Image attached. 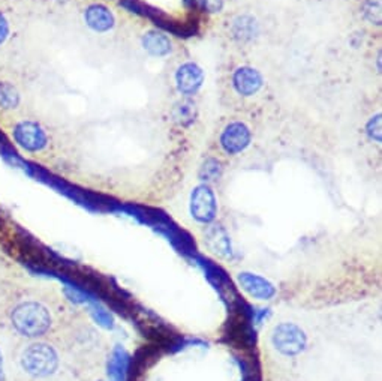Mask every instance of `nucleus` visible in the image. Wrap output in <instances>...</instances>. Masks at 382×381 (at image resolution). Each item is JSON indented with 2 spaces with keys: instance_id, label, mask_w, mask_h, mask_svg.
<instances>
[{
  "instance_id": "obj_16",
  "label": "nucleus",
  "mask_w": 382,
  "mask_h": 381,
  "mask_svg": "<svg viewBox=\"0 0 382 381\" xmlns=\"http://www.w3.org/2000/svg\"><path fill=\"white\" fill-rule=\"evenodd\" d=\"M173 117L182 125H187L195 120V104L183 101L177 104L173 110Z\"/></svg>"
},
{
  "instance_id": "obj_21",
  "label": "nucleus",
  "mask_w": 382,
  "mask_h": 381,
  "mask_svg": "<svg viewBox=\"0 0 382 381\" xmlns=\"http://www.w3.org/2000/svg\"><path fill=\"white\" fill-rule=\"evenodd\" d=\"M243 370V380L241 381H261V374L259 368L252 362H241Z\"/></svg>"
},
{
  "instance_id": "obj_9",
  "label": "nucleus",
  "mask_w": 382,
  "mask_h": 381,
  "mask_svg": "<svg viewBox=\"0 0 382 381\" xmlns=\"http://www.w3.org/2000/svg\"><path fill=\"white\" fill-rule=\"evenodd\" d=\"M84 21L93 32L98 33H105L108 31H111L116 24L113 12L101 4L90 5L84 11Z\"/></svg>"
},
{
  "instance_id": "obj_2",
  "label": "nucleus",
  "mask_w": 382,
  "mask_h": 381,
  "mask_svg": "<svg viewBox=\"0 0 382 381\" xmlns=\"http://www.w3.org/2000/svg\"><path fill=\"white\" fill-rule=\"evenodd\" d=\"M20 365L26 374L43 378L56 372L59 366V356L56 350L48 344L35 343L23 350Z\"/></svg>"
},
{
  "instance_id": "obj_13",
  "label": "nucleus",
  "mask_w": 382,
  "mask_h": 381,
  "mask_svg": "<svg viewBox=\"0 0 382 381\" xmlns=\"http://www.w3.org/2000/svg\"><path fill=\"white\" fill-rule=\"evenodd\" d=\"M129 362L131 358L128 355V351L121 347H117L113 353V356L108 362V374H110L114 381H125L126 372L129 370Z\"/></svg>"
},
{
  "instance_id": "obj_3",
  "label": "nucleus",
  "mask_w": 382,
  "mask_h": 381,
  "mask_svg": "<svg viewBox=\"0 0 382 381\" xmlns=\"http://www.w3.org/2000/svg\"><path fill=\"white\" fill-rule=\"evenodd\" d=\"M12 137L26 152H40L48 144L45 129L35 120H21L13 127Z\"/></svg>"
},
{
  "instance_id": "obj_19",
  "label": "nucleus",
  "mask_w": 382,
  "mask_h": 381,
  "mask_svg": "<svg viewBox=\"0 0 382 381\" xmlns=\"http://www.w3.org/2000/svg\"><path fill=\"white\" fill-rule=\"evenodd\" d=\"M363 14L367 21L379 26L381 24V0H366Z\"/></svg>"
},
{
  "instance_id": "obj_18",
  "label": "nucleus",
  "mask_w": 382,
  "mask_h": 381,
  "mask_svg": "<svg viewBox=\"0 0 382 381\" xmlns=\"http://www.w3.org/2000/svg\"><path fill=\"white\" fill-rule=\"evenodd\" d=\"M221 173H222L221 162L217 159L209 158L206 162H204L201 170H200V178H201V181L210 182V181H216L217 178H219Z\"/></svg>"
},
{
  "instance_id": "obj_5",
  "label": "nucleus",
  "mask_w": 382,
  "mask_h": 381,
  "mask_svg": "<svg viewBox=\"0 0 382 381\" xmlns=\"http://www.w3.org/2000/svg\"><path fill=\"white\" fill-rule=\"evenodd\" d=\"M216 198L210 186L200 185L190 195V213L197 221L209 224L216 218Z\"/></svg>"
},
{
  "instance_id": "obj_10",
  "label": "nucleus",
  "mask_w": 382,
  "mask_h": 381,
  "mask_svg": "<svg viewBox=\"0 0 382 381\" xmlns=\"http://www.w3.org/2000/svg\"><path fill=\"white\" fill-rule=\"evenodd\" d=\"M160 355H162V348L158 344H152V345L140 348L138 351H136L133 359H131L128 372H131V377L136 380L160 358Z\"/></svg>"
},
{
  "instance_id": "obj_23",
  "label": "nucleus",
  "mask_w": 382,
  "mask_h": 381,
  "mask_svg": "<svg viewBox=\"0 0 382 381\" xmlns=\"http://www.w3.org/2000/svg\"><path fill=\"white\" fill-rule=\"evenodd\" d=\"M198 5L207 12H221L224 8V0H197Z\"/></svg>"
},
{
  "instance_id": "obj_8",
  "label": "nucleus",
  "mask_w": 382,
  "mask_h": 381,
  "mask_svg": "<svg viewBox=\"0 0 382 381\" xmlns=\"http://www.w3.org/2000/svg\"><path fill=\"white\" fill-rule=\"evenodd\" d=\"M264 85L263 75L252 66H240L233 74V86L244 98H249L261 90Z\"/></svg>"
},
{
  "instance_id": "obj_1",
  "label": "nucleus",
  "mask_w": 382,
  "mask_h": 381,
  "mask_svg": "<svg viewBox=\"0 0 382 381\" xmlns=\"http://www.w3.org/2000/svg\"><path fill=\"white\" fill-rule=\"evenodd\" d=\"M12 328L21 336L38 338L48 332L51 316L47 306L35 301L18 304L11 312Z\"/></svg>"
},
{
  "instance_id": "obj_14",
  "label": "nucleus",
  "mask_w": 382,
  "mask_h": 381,
  "mask_svg": "<svg viewBox=\"0 0 382 381\" xmlns=\"http://www.w3.org/2000/svg\"><path fill=\"white\" fill-rule=\"evenodd\" d=\"M20 105V93L11 83L0 81V108L2 110H16Z\"/></svg>"
},
{
  "instance_id": "obj_24",
  "label": "nucleus",
  "mask_w": 382,
  "mask_h": 381,
  "mask_svg": "<svg viewBox=\"0 0 382 381\" xmlns=\"http://www.w3.org/2000/svg\"><path fill=\"white\" fill-rule=\"evenodd\" d=\"M9 32H11L9 20L6 18V16L4 12H0V45L5 44V41L9 36Z\"/></svg>"
},
{
  "instance_id": "obj_15",
  "label": "nucleus",
  "mask_w": 382,
  "mask_h": 381,
  "mask_svg": "<svg viewBox=\"0 0 382 381\" xmlns=\"http://www.w3.org/2000/svg\"><path fill=\"white\" fill-rule=\"evenodd\" d=\"M209 242L213 247V249L216 252H219L222 255H229L231 254V245H229V239L227 236L225 231L221 227H214L210 230L209 233Z\"/></svg>"
},
{
  "instance_id": "obj_11",
  "label": "nucleus",
  "mask_w": 382,
  "mask_h": 381,
  "mask_svg": "<svg viewBox=\"0 0 382 381\" xmlns=\"http://www.w3.org/2000/svg\"><path fill=\"white\" fill-rule=\"evenodd\" d=\"M239 282L244 291L255 299H261V301H268L276 293L271 282L253 274H240Z\"/></svg>"
},
{
  "instance_id": "obj_12",
  "label": "nucleus",
  "mask_w": 382,
  "mask_h": 381,
  "mask_svg": "<svg viewBox=\"0 0 382 381\" xmlns=\"http://www.w3.org/2000/svg\"><path fill=\"white\" fill-rule=\"evenodd\" d=\"M141 43H143L144 50L150 54V56H155V58L168 56V54L173 51L171 39L165 33L158 32V31H148L147 33H144Z\"/></svg>"
},
{
  "instance_id": "obj_25",
  "label": "nucleus",
  "mask_w": 382,
  "mask_h": 381,
  "mask_svg": "<svg viewBox=\"0 0 382 381\" xmlns=\"http://www.w3.org/2000/svg\"><path fill=\"white\" fill-rule=\"evenodd\" d=\"M4 378V356H2V351H0V380Z\"/></svg>"
},
{
  "instance_id": "obj_20",
  "label": "nucleus",
  "mask_w": 382,
  "mask_h": 381,
  "mask_svg": "<svg viewBox=\"0 0 382 381\" xmlns=\"http://www.w3.org/2000/svg\"><path fill=\"white\" fill-rule=\"evenodd\" d=\"M366 134L369 135V139L373 141L381 143L382 141V116L376 114L373 116L366 125Z\"/></svg>"
},
{
  "instance_id": "obj_6",
  "label": "nucleus",
  "mask_w": 382,
  "mask_h": 381,
  "mask_svg": "<svg viewBox=\"0 0 382 381\" xmlns=\"http://www.w3.org/2000/svg\"><path fill=\"white\" fill-rule=\"evenodd\" d=\"M251 129L243 122H233L225 127L221 135V147L228 155H237L243 152L251 143Z\"/></svg>"
},
{
  "instance_id": "obj_4",
  "label": "nucleus",
  "mask_w": 382,
  "mask_h": 381,
  "mask_svg": "<svg viewBox=\"0 0 382 381\" xmlns=\"http://www.w3.org/2000/svg\"><path fill=\"white\" fill-rule=\"evenodd\" d=\"M273 344L285 356H295L306 347V335L295 324L283 323L273 331Z\"/></svg>"
},
{
  "instance_id": "obj_26",
  "label": "nucleus",
  "mask_w": 382,
  "mask_h": 381,
  "mask_svg": "<svg viewBox=\"0 0 382 381\" xmlns=\"http://www.w3.org/2000/svg\"><path fill=\"white\" fill-rule=\"evenodd\" d=\"M133 381H136V380H133Z\"/></svg>"
},
{
  "instance_id": "obj_17",
  "label": "nucleus",
  "mask_w": 382,
  "mask_h": 381,
  "mask_svg": "<svg viewBox=\"0 0 382 381\" xmlns=\"http://www.w3.org/2000/svg\"><path fill=\"white\" fill-rule=\"evenodd\" d=\"M256 33V21L251 17H239L234 23V35L241 39H249Z\"/></svg>"
},
{
  "instance_id": "obj_22",
  "label": "nucleus",
  "mask_w": 382,
  "mask_h": 381,
  "mask_svg": "<svg viewBox=\"0 0 382 381\" xmlns=\"http://www.w3.org/2000/svg\"><path fill=\"white\" fill-rule=\"evenodd\" d=\"M92 312H93L94 320H97L101 326H104V328H107V329L113 328V318H111L110 314H108L107 311H104L102 308L94 306V308L92 309Z\"/></svg>"
},
{
  "instance_id": "obj_7",
  "label": "nucleus",
  "mask_w": 382,
  "mask_h": 381,
  "mask_svg": "<svg viewBox=\"0 0 382 381\" xmlns=\"http://www.w3.org/2000/svg\"><path fill=\"white\" fill-rule=\"evenodd\" d=\"M204 83V71L194 62H186L175 73V86L182 95H195Z\"/></svg>"
}]
</instances>
